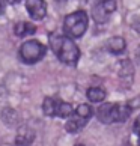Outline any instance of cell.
<instances>
[{"mask_svg": "<svg viewBox=\"0 0 140 146\" xmlns=\"http://www.w3.org/2000/svg\"><path fill=\"white\" fill-rule=\"evenodd\" d=\"M89 26V17L83 9H78L72 14H68L63 20V33L72 39H78L84 35Z\"/></svg>", "mask_w": 140, "mask_h": 146, "instance_id": "3", "label": "cell"}, {"mask_svg": "<svg viewBox=\"0 0 140 146\" xmlns=\"http://www.w3.org/2000/svg\"><path fill=\"white\" fill-rule=\"evenodd\" d=\"M109 12L104 9V8H101L100 5H94V8H92V17H94V20L96 21V23H100V24H103V23H105L107 20H109Z\"/></svg>", "mask_w": 140, "mask_h": 146, "instance_id": "11", "label": "cell"}, {"mask_svg": "<svg viewBox=\"0 0 140 146\" xmlns=\"http://www.w3.org/2000/svg\"><path fill=\"white\" fill-rule=\"evenodd\" d=\"M133 29L136 30L137 33H140V18H137V20L133 23Z\"/></svg>", "mask_w": 140, "mask_h": 146, "instance_id": "14", "label": "cell"}, {"mask_svg": "<svg viewBox=\"0 0 140 146\" xmlns=\"http://www.w3.org/2000/svg\"><path fill=\"white\" fill-rule=\"evenodd\" d=\"M133 113V106L130 104H117V102H105L96 109V119L101 123L110 125V123L125 122Z\"/></svg>", "mask_w": 140, "mask_h": 146, "instance_id": "2", "label": "cell"}, {"mask_svg": "<svg viewBox=\"0 0 140 146\" xmlns=\"http://www.w3.org/2000/svg\"><path fill=\"white\" fill-rule=\"evenodd\" d=\"M75 146H84V145H75Z\"/></svg>", "mask_w": 140, "mask_h": 146, "instance_id": "18", "label": "cell"}, {"mask_svg": "<svg viewBox=\"0 0 140 146\" xmlns=\"http://www.w3.org/2000/svg\"><path fill=\"white\" fill-rule=\"evenodd\" d=\"M127 48V42L122 36H113L107 41V51L111 54H122Z\"/></svg>", "mask_w": 140, "mask_h": 146, "instance_id": "8", "label": "cell"}, {"mask_svg": "<svg viewBox=\"0 0 140 146\" xmlns=\"http://www.w3.org/2000/svg\"><path fill=\"white\" fill-rule=\"evenodd\" d=\"M26 9L32 20L39 21L47 17V3L45 0H26Z\"/></svg>", "mask_w": 140, "mask_h": 146, "instance_id": "7", "label": "cell"}, {"mask_svg": "<svg viewBox=\"0 0 140 146\" xmlns=\"http://www.w3.org/2000/svg\"><path fill=\"white\" fill-rule=\"evenodd\" d=\"M139 136H140V134H139ZM139 146H140V137H139Z\"/></svg>", "mask_w": 140, "mask_h": 146, "instance_id": "17", "label": "cell"}, {"mask_svg": "<svg viewBox=\"0 0 140 146\" xmlns=\"http://www.w3.org/2000/svg\"><path fill=\"white\" fill-rule=\"evenodd\" d=\"M6 2H8L9 5H17V3L21 2V0H6Z\"/></svg>", "mask_w": 140, "mask_h": 146, "instance_id": "16", "label": "cell"}, {"mask_svg": "<svg viewBox=\"0 0 140 146\" xmlns=\"http://www.w3.org/2000/svg\"><path fill=\"white\" fill-rule=\"evenodd\" d=\"M5 12V0H0V14Z\"/></svg>", "mask_w": 140, "mask_h": 146, "instance_id": "15", "label": "cell"}, {"mask_svg": "<svg viewBox=\"0 0 140 146\" xmlns=\"http://www.w3.org/2000/svg\"><path fill=\"white\" fill-rule=\"evenodd\" d=\"M45 54H47V45H44L41 41H36V39H29L23 42L18 50L20 60L26 65L38 63L44 59Z\"/></svg>", "mask_w": 140, "mask_h": 146, "instance_id": "4", "label": "cell"}, {"mask_svg": "<svg viewBox=\"0 0 140 146\" xmlns=\"http://www.w3.org/2000/svg\"><path fill=\"white\" fill-rule=\"evenodd\" d=\"M96 5L104 8L109 14L115 12V9H116V0H96Z\"/></svg>", "mask_w": 140, "mask_h": 146, "instance_id": "12", "label": "cell"}, {"mask_svg": "<svg viewBox=\"0 0 140 146\" xmlns=\"http://www.w3.org/2000/svg\"><path fill=\"white\" fill-rule=\"evenodd\" d=\"M133 131L136 134H140V115L137 116V119L134 121V125H133Z\"/></svg>", "mask_w": 140, "mask_h": 146, "instance_id": "13", "label": "cell"}, {"mask_svg": "<svg viewBox=\"0 0 140 146\" xmlns=\"http://www.w3.org/2000/svg\"><path fill=\"white\" fill-rule=\"evenodd\" d=\"M48 44L56 57L62 63L68 65V66H75L80 59V48L74 42L72 38L66 36L65 33H53L48 35Z\"/></svg>", "mask_w": 140, "mask_h": 146, "instance_id": "1", "label": "cell"}, {"mask_svg": "<svg viewBox=\"0 0 140 146\" xmlns=\"http://www.w3.org/2000/svg\"><path fill=\"white\" fill-rule=\"evenodd\" d=\"M14 33L18 38H24V36H30L36 33V26L30 21H18L14 26Z\"/></svg>", "mask_w": 140, "mask_h": 146, "instance_id": "9", "label": "cell"}, {"mask_svg": "<svg viewBox=\"0 0 140 146\" xmlns=\"http://www.w3.org/2000/svg\"><path fill=\"white\" fill-rule=\"evenodd\" d=\"M42 111L48 117H69L74 111L72 104L56 96H47L42 102Z\"/></svg>", "mask_w": 140, "mask_h": 146, "instance_id": "6", "label": "cell"}, {"mask_svg": "<svg viewBox=\"0 0 140 146\" xmlns=\"http://www.w3.org/2000/svg\"><path fill=\"white\" fill-rule=\"evenodd\" d=\"M94 116V109L89 104H80L69 116L68 122L65 123V129L69 134H77L88 125L90 117Z\"/></svg>", "mask_w": 140, "mask_h": 146, "instance_id": "5", "label": "cell"}, {"mask_svg": "<svg viewBox=\"0 0 140 146\" xmlns=\"http://www.w3.org/2000/svg\"><path fill=\"white\" fill-rule=\"evenodd\" d=\"M86 96H88V100L90 102H103L105 100V90L103 88H98V86H92V88H89L86 90Z\"/></svg>", "mask_w": 140, "mask_h": 146, "instance_id": "10", "label": "cell"}]
</instances>
